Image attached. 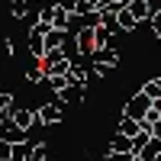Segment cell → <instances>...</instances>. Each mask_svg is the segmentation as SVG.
Here are the masks:
<instances>
[{
    "mask_svg": "<svg viewBox=\"0 0 161 161\" xmlns=\"http://www.w3.org/2000/svg\"><path fill=\"white\" fill-rule=\"evenodd\" d=\"M148 110H152V100L145 97V93H136V97L123 106V116H129V119H136V123H142V119L148 116Z\"/></svg>",
    "mask_w": 161,
    "mask_h": 161,
    "instance_id": "6da1fadb",
    "label": "cell"
},
{
    "mask_svg": "<svg viewBox=\"0 0 161 161\" xmlns=\"http://www.w3.org/2000/svg\"><path fill=\"white\" fill-rule=\"evenodd\" d=\"M61 113H64V103H61V100L42 103V106L36 110V116H39V123H42V126H55V123H61Z\"/></svg>",
    "mask_w": 161,
    "mask_h": 161,
    "instance_id": "7a4b0ae2",
    "label": "cell"
},
{
    "mask_svg": "<svg viewBox=\"0 0 161 161\" xmlns=\"http://www.w3.org/2000/svg\"><path fill=\"white\" fill-rule=\"evenodd\" d=\"M90 64H100V68H116V64H119V52H116L113 45H110V48H93Z\"/></svg>",
    "mask_w": 161,
    "mask_h": 161,
    "instance_id": "3957f363",
    "label": "cell"
},
{
    "mask_svg": "<svg viewBox=\"0 0 161 161\" xmlns=\"http://www.w3.org/2000/svg\"><path fill=\"white\" fill-rule=\"evenodd\" d=\"M36 123H39L36 110H23V106H19V110H16V116H13V126H16V129H23V132H29Z\"/></svg>",
    "mask_w": 161,
    "mask_h": 161,
    "instance_id": "277c9868",
    "label": "cell"
},
{
    "mask_svg": "<svg viewBox=\"0 0 161 161\" xmlns=\"http://www.w3.org/2000/svg\"><path fill=\"white\" fill-rule=\"evenodd\" d=\"M19 106L13 103L10 93H0V123H13V116H16Z\"/></svg>",
    "mask_w": 161,
    "mask_h": 161,
    "instance_id": "5b68a950",
    "label": "cell"
},
{
    "mask_svg": "<svg viewBox=\"0 0 161 161\" xmlns=\"http://www.w3.org/2000/svg\"><path fill=\"white\" fill-rule=\"evenodd\" d=\"M129 13H132L139 23H148V19H152V3H148V0H132V3H129Z\"/></svg>",
    "mask_w": 161,
    "mask_h": 161,
    "instance_id": "8992f818",
    "label": "cell"
},
{
    "mask_svg": "<svg viewBox=\"0 0 161 161\" xmlns=\"http://www.w3.org/2000/svg\"><path fill=\"white\" fill-rule=\"evenodd\" d=\"M116 26H119V32H132V29L139 26V19L129 13V7H123V10L116 13Z\"/></svg>",
    "mask_w": 161,
    "mask_h": 161,
    "instance_id": "52a82bcc",
    "label": "cell"
},
{
    "mask_svg": "<svg viewBox=\"0 0 161 161\" xmlns=\"http://www.w3.org/2000/svg\"><path fill=\"white\" fill-rule=\"evenodd\" d=\"M84 90H87V87H80V84H71V87H64V90L58 93V100H61L64 106H68V103H74V100L80 103V100H84Z\"/></svg>",
    "mask_w": 161,
    "mask_h": 161,
    "instance_id": "ba28073f",
    "label": "cell"
},
{
    "mask_svg": "<svg viewBox=\"0 0 161 161\" xmlns=\"http://www.w3.org/2000/svg\"><path fill=\"white\" fill-rule=\"evenodd\" d=\"M139 93H145L152 103H158V100H161V77H148V80L142 84V90H139Z\"/></svg>",
    "mask_w": 161,
    "mask_h": 161,
    "instance_id": "9c48e42d",
    "label": "cell"
},
{
    "mask_svg": "<svg viewBox=\"0 0 161 161\" xmlns=\"http://www.w3.org/2000/svg\"><path fill=\"white\" fill-rule=\"evenodd\" d=\"M64 42H68L64 29H48L45 32V48H64Z\"/></svg>",
    "mask_w": 161,
    "mask_h": 161,
    "instance_id": "30bf717a",
    "label": "cell"
},
{
    "mask_svg": "<svg viewBox=\"0 0 161 161\" xmlns=\"http://www.w3.org/2000/svg\"><path fill=\"white\" fill-rule=\"evenodd\" d=\"M110 152H116V155H132V139L129 136H113V142H110Z\"/></svg>",
    "mask_w": 161,
    "mask_h": 161,
    "instance_id": "8fae6325",
    "label": "cell"
},
{
    "mask_svg": "<svg viewBox=\"0 0 161 161\" xmlns=\"http://www.w3.org/2000/svg\"><path fill=\"white\" fill-rule=\"evenodd\" d=\"M119 136H129V139H136L139 136V132H142V123H136V119H129V116H123V119H119Z\"/></svg>",
    "mask_w": 161,
    "mask_h": 161,
    "instance_id": "7c38bea8",
    "label": "cell"
},
{
    "mask_svg": "<svg viewBox=\"0 0 161 161\" xmlns=\"http://www.w3.org/2000/svg\"><path fill=\"white\" fill-rule=\"evenodd\" d=\"M93 42H97V48H110L113 45V29L97 26V29H93Z\"/></svg>",
    "mask_w": 161,
    "mask_h": 161,
    "instance_id": "4fadbf2b",
    "label": "cell"
},
{
    "mask_svg": "<svg viewBox=\"0 0 161 161\" xmlns=\"http://www.w3.org/2000/svg\"><path fill=\"white\" fill-rule=\"evenodd\" d=\"M7 129H3V136H0V139H7V142H13V145H23L26 142V132L23 129H16V126H13V123H3Z\"/></svg>",
    "mask_w": 161,
    "mask_h": 161,
    "instance_id": "5bb4252c",
    "label": "cell"
},
{
    "mask_svg": "<svg viewBox=\"0 0 161 161\" xmlns=\"http://www.w3.org/2000/svg\"><path fill=\"white\" fill-rule=\"evenodd\" d=\"M29 10H32V0H13V3H10V13H13L16 19H26V16H29Z\"/></svg>",
    "mask_w": 161,
    "mask_h": 161,
    "instance_id": "9a60e30c",
    "label": "cell"
},
{
    "mask_svg": "<svg viewBox=\"0 0 161 161\" xmlns=\"http://www.w3.org/2000/svg\"><path fill=\"white\" fill-rule=\"evenodd\" d=\"M158 155H161V139H152V142L139 152V158H142V161H155Z\"/></svg>",
    "mask_w": 161,
    "mask_h": 161,
    "instance_id": "2e32d148",
    "label": "cell"
},
{
    "mask_svg": "<svg viewBox=\"0 0 161 161\" xmlns=\"http://www.w3.org/2000/svg\"><path fill=\"white\" fill-rule=\"evenodd\" d=\"M26 80H29V84H45V68L42 64H29V68H26Z\"/></svg>",
    "mask_w": 161,
    "mask_h": 161,
    "instance_id": "e0dca14e",
    "label": "cell"
},
{
    "mask_svg": "<svg viewBox=\"0 0 161 161\" xmlns=\"http://www.w3.org/2000/svg\"><path fill=\"white\" fill-rule=\"evenodd\" d=\"M148 142H152V132H148V129H142L139 136L132 139V155H139V152H142V148H145Z\"/></svg>",
    "mask_w": 161,
    "mask_h": 161,
    "instance_id": "ac0fdd59",
    "label": "cell"
},
{
    "mask_svg": "<svg viewBox=\"0 0 161 161\" xmlns=\"http://www.w3.org/2000/svg\"><path fill=\"white\" fill-rule=\"evenodd\" d=\"M45 84L52 87V93H61L64 87H71V80H68V74H61V77H45Z\"/></svg>",
    "mask_w": 161,
    "mask_h": 161,
    "instance_id": "d6986e66",
    "label": "cell"
},
{
    "mask_svg": "<svg viewBox=\"0 0 161 161\" xmlns=\"http://www.w3.org/2000/svg\"><path fill=\"white\" fill-rule=\"evenodd\" d=\"M29 152H32V145H29V142L13 145V158H10V161H29Z\"/></svg>",
    "mask_w": 161,
    "mask_h": 161,
    "instance_id": "ffe728a7",
    "label": "cell"
},
{
    "mask_svg": "<svg viewBox=\"0 0 161 161\" xmlns=\"http://www.w3.org/2000/svg\"><path fill=\"white\" fill-rule=\"evenodd\" d=\"M45 158H48V145L45 142H36L32 152H29V161H45Z\"/></svg>",
    "mask_w": 161,
    "mask_h": 161,
    "instance_id": "44dd1931",
    "label": "cell"
},
{
    "mask_svg": "<svg viewBox=\"0 0 161 161\" xmlns=\"http://www.w3.org/2000/svg\"><path fill=\"white\" fill-rule=\"evenodd\" d=\"M10 55H13V42H10L7 36H0V61H7Z\"/></svg>",
    "mask_w": 161,
    "mask_h": 161,
    "instance_id": "7402d4cb",
    "label": "cell"
},
{
    "mask_svg": "<svg viewBox=\"0 0 161 161\" xmlns=\"http://www.w3.org/2000/svg\"><path fill=\"white\" fill-rule=\"evenodd\" d=\"M148 23H152V32L161 39V7H158V10H152V19H148Z\"/></svg>",
    "mask_w": 161,
    "mask_h": 161,
    "instance_id": "603a6c76",
    "label": "cell"
},
{
    "mask_svg": "<svg viewBox=\"0 0 161 161\" xmlns=\"http://www.w3.org/2000/svg\"><path fill=\"white\" fill-rule=\"evenodd\" d=\"M10 158H13V142L0 139V161H10Z\"/></svg>",
    "mask_w": 161,
    "mask_h": 161,
    "instance_id": "cb8c5ba5",
    "label": "cell"
},
{
    "mask_svg": "<svg viewBox=\"0 0 161 161\" xmlns=\"http://www.w3.org/2000/svg\"><path fill=\"white\" fill-rule=\"evenodd\" d=\"M77 3H80V0H58V7H61L64 13H71V16L77 13Z\"/></svg>",
    "mask_w": 161,
    "mask_h": 161,
    "instance_id": "d4e9b609",
    "label": "cell"
},
{
    "mask_svg": "<svg viewBox=\"0 0 161 161\" xmlns=\"http://www.w3.org/2000/svg\"><path fill=\"white\" fill-rule=\"evenodd\" d=\"M103 161H132V155H116V152H110Z\"/></svg>",
    "mask_w": 161,
    "mask_h": 161,
    "instance_id": "484cf974",
    "label": "cell"
},
{
    "mask_svg": "<svg viewBox=\"0 0 161 161\" xmlns=\"http://www.w3.org/2000/svg\"><path fill=\"white\" fill-rule=\"evenodd\" d=\"M113 3H119V7H129V3H132V0H113Z\"/></svg>",
    "mask_w": 161,
    "mask_h": 161,
    "instance_id": "4316f807",
    "label": "cell"
},
{
    "mask_svg": "<svg viewBox=\"0 0 161 161\" xmlns=\"http://www.w3.org/2000/svg\"><path fill=\"white\" fill-rule=\"evenodd\" d=\"M132 161H142V158H139V155H132Z\"/></svg>",
    "mask_w": 161,
    "mask_h": 161,
    "instance_id": "83f0119b",
    "label": "cell"
},
{
    "mask_svg": "<svg viewBox=\"0 0 161 161\" xmlns=\"http://www.w3.org/2000/svg\"><path fill=\"white\" fill-rule=\"evenodd\" d=\"M155 161H161V155H158V158H155Z\"/></svg>",
    "mask_w": 161,
    "mask_h": 161,
    "instance_id": "f1b7e54d",
    "label": "cell"
},
{
    "mask_svg": "<svg viewBox=\"0 0 161 161\" xmlns=\"http://www.w3.org/2000/svg\"><path fill=\"white\" fill-rule=\"evenodd\" d=\"M158 45H161V42H158Z\"/></svg>",
    "mask_w": 161,
    "mask_h": 161,
    "instance_id": "f546056e",
    "label": "cell"
}]
</instances>
